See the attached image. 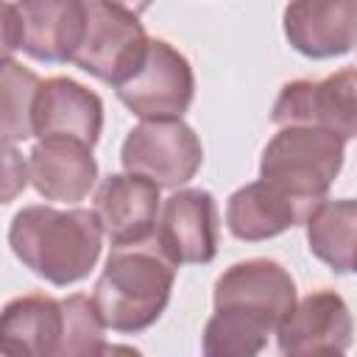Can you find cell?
Masks as SVG:
<instances>
[{"label": "cell", "instance_id": "9a60e30c", "mask_svg": "<svg viewBox=\"0 0 357 357\" xmlns=\"http://www.w3.org/2000/svg\"><path fill=\"white\" fill-rule=\"evenodd\" d=\"M284 36L307 59H335L354 47V0H290Z\"/></svg>", "mask_w": 357, "mask_h": 357}, {"label": "cell", "instance_id": "2e32d148", "mask_svg": "<svg viewBox=\"0 0 357 357\" xmlns=\"http://www.w3.org/2000/svg\"><path fill=\"white\" fill-rule=\"evenodd\" d=\"M20 47L36 61H70L86 20V0H17Z\"/></svg>", "mask_w": 357, "mask_h": 357}, {"label": "cell", "instance_id": "ba28073f", "mask_svg": "<svg viewBox=\"0 0 357 357\" xmlns=\"http://www.w3.org/2000/svg\"><path fill=\"white\" fill-rule=\"evenodd\" d=\"M271 120L276 126H315L337 134L340 139L354 137V67H343L326 78H298L282 86Z\"/></svg>", "mask_w": 357, "mask_h": 357}, {"label": "cell", "instance_id": "8992f818", "mask_svg": "<svg viewBox=\"0 0 357 357\" xmlns=\"http://www.w3.org/2000/svg\"><path fill=\"white\" fill-rule=\"evenodd\" d=\"M120 162L126 173H137L151 178L156 187L176 190L198 173L204 148L181 117H159L142 120L128 131Z\"/></svg>", "mask_w": 357, "mask_h": 357}, {"label": "cell", "instance_id": "7a4b0ae2", "mask_svg": "<svg viewBox=\"0 0 357 357\" xmlns=\"http://www.w3.org/2000/svg\"><path fill=\"white\" fill-rule=\"evenodd\" d=\"M100 237L95 209L25 206L8 226L14 257L31 273L59 287L89 276L100 257Z\"/></svg>", "mask_w": 357, "mask_h": 357}, {"label": "cell", "instance_id": "5b68a950", "mask_svg": "<svg viewBox=\"0 0 357 357\" xmlns=\"http://www.w3.org/2000/svg\"><path fill=\"white\" fill-rule=\"evenodd\" d=\"M148 33L137 14L109 3L86 0V20L73 64L112 86L123 84L145 59Z\"/></svg>", "mask_w": 357, "mask_h": 357}, {"label": "cell", "instance_id": "7402d4cb", "mask_svg": "<svg viewBox=\"0 0 357 357\" xmlns=\"http://www.w3.org/2000/svg\"><path fill=\"white\" fill-rule=\"evenodd\" d=\"M22 33H20V17L17 8L8 3H0V61L11 59L14 50H20Z\"/></svg>", "mask_w": 357, "mask_h": 357}, {"label": "cell", "instance_id": "4fadbf2b", "mask_svg": "<svg viewBox=\"0 0 357 357\" xmlns=\"http://www.w3.org/2000/svg\"><path fill=\"white\" fill-rule=\"evenodd\" d=\"M98 178L92 145L75 137H39L28 153V181L47 201H81Z\"/></svg>", "mask_w": 357, "mask_h": 357}, {"label": "cell", "instance_id": "ac0fdd59", "mask_svg": "<svg viewBox=\"0 0 357 357\" xmlns=\"http://www.w3.org/2000/svg\"><path fill=\"white\" fill-rule=\"evenodd\" d=\"M310 251L337 273L354 271V229L357 204L351 198L318 201L307 215Z\"/></svg>", "mask_w": 357, "mask_h": 357}, {"label": "cell", "instance_id": "603a6c76", "mask_svg": "<svg viewBox=\"0 0 357 357\" xmlns=\"http://www.w3.org/2000/svg\"><path fill=\"white\" fill-rule=\"evenodd\" d=\"M109 3H114V6H120L126 11H131V14H142L153 0H109Z\"/></svg>", "mask_w": 357, "mask_h": 357}, {"label": "cell", "instance_id": "9c48e42d", "mask_svg": "<svg viewBox=\"0 0 357 357\" xmlns=\"http://www.w3.org/2000/svg\"><path fill=\"white\" fill-rule=\"evenodd\" d=\"M218 240L220 223L212 192L178 190L165 201L153 243L176 268L212 262L218 254Z\"/></svg>", "mask_w": 357, "mask_h": 357}, {"label": "cell", "instance_id": "44dd1931", "mask_svg": "<svg viewBox=\"0 0 357 357\" xmlns=\"http://www.w3.org/2000/svg\"><path fill=\"white\" fill-rule=\"evenodd\" d=\"M28 184V162L14 142L0 139V204L14 201Z\"/></svg>", "mask_w": 357, "mask_h": 357}, {"label": "cell", "instance_id": "e0dca14e", "mask_svg": "<svg viewBox=\"0 0 357 357\" xmlns=\"http://www.w3.org/2000/svg\"><path fill=\"white\" fill-rule=\"evenodd\" d=\"M307 215H310L307 206L282 195L262 178L231 192V198L226 204V226L237 240H245V243H259V240L276 237V234L304 223Z\"/></svg>", "mask_w": 357, "mask_h": 357}, {"label": "cell", "instance_id": "30bf717a", "mask_svg": "<svg viewBox=\"0 0 357 357\" xmlns=\"http://www.w3.org/2000/svg\"><path fill=\"white\" fill-rule=\"evenodd\" d=\"M95 215L112 245L148 243L156 231L159 187L137 173H114L95 192Z\"/></svg>", "mask_w": 357, "mask_h": 357}, {"label": "cell", "instance_id": "d6986e66", "mask_svg": "<svg viewBox=\"0 0 357 357\" xmlns=\"http://www.w3.org/2000/svg\"><path fill=\"white\" fill-rule=\"evenodd\" d=\"M39 84V75L20 61H0V139L22 142L33 137V98Z\"/></svg>", "mask_w": 357, "mask_h": 357}, {"label": "cell", "instance_id": "6da1fadb", "mask_svg": "<svg viewBox=\"0 0 357 357\" xmlns=\"http://www.w3.org/2000/svg\"><path fill=\"white\" fill-rule=\"evenodd\" d=\"M215 312L204 329V354L251 357L268 343L296 304V282L265 257L234 262L215 282Z\"/></svg>", "mask_w": 357, "mask_h": 357}, {"label": "cell", "instance_id": "3957f363", "mask_svg": "<svg viewBox=\"0 0 357 357\" xmlns=\"http://www.w3.org/2000/svg\"><path fill=\"white\" fill-rule=\"evenodd\" d=\"M176 282V265L153 240L114 245L95 282V310L106 329L137 335L159 321Z\"/></svg>", "mask_w": 357, "mask_h": 357}, {"label": "cell", "instance_id": "8fae6325", "mask_svg": "<svg viewBox=\"0 0 357 357\" xmlns=\"http://www.w3.org/2000/svg\"><path fill=\"white\" fill-rule=\"evenodd\" d=\"M351 312L335 290L304 296L279 324L282 354H343L351 346Z\"/></svg>", "mask_w": 357, "mask_h": 357}, {"label": "cell", "instance_id": "5bb4252c", "mask_svg": "<svg viewBox=\"0 0 357 357\" xmlns=\"http://www.w3.org/2000/svg\"><path fill=\"white\" fill-rule=\"evenodd\" d=\"M103 131V103L84 84L56 75L39 84L33 98L36 137H75L95 145Z\"/></svg>", "mask_w": 357, "mask_h": 357}, {"label": "cell", "instance_id": "277c9868", "mask_svg": "<svg viewBox=\"0 0 357 357\" xmlns=\"http://www.w3.org/2000/svg\"><path fill=\"white\" fill-rule=\"evenodd\" d=\"M346 156V139L315 126H282L265 145L259 178L312 209L329 192Z\"/></svg>", "mask_w": 357, "mask_h": 357}, {"label": "cell", "instance_id": "ffe728a7", "mask_svg": "<svg viewBox=\"0 0 357 357\" xmlns=\"http://www.w3.org/2000/svg\"><path fill=\"white\" fill-rule=\"evenodd\" d=\"M67 307V340H64V357H89L103 354V321L95 310V301L84 293H73L64 298Z\"/></svg>", "mask_w": 357, "mask_h": 357}, {"label": "cell", "instance_id": "52a82bcc", "mask_svg": "<svg viewBox=\"0 0 357 357\" xmlns=\"http://www.w3.org/2000/svg\"><path fill=\"white\" fill-rule=\"evenodd\" d=\"M114 89L123 106L142 120L181 117L192 103L195 75L184 53L170 42L148 39L142 64Z\"/></svg>", "mask_w": 357, "mask_h": 357}, {"label": "cell", "instance_id": "7c38bea8", "mask_svg": "<svg viewBox=\"0 0 357 357\" xmlns=\"http://www.w3.org/2000/svg\"><path fill=\"white\" fill-rule=\"evenodd\" d=\"M67 307L64 298L31 293L11 298L0 312V354L64 357Z\"/></svg>", "mask_w": 357, "mask_h": 357}]
</instances>
